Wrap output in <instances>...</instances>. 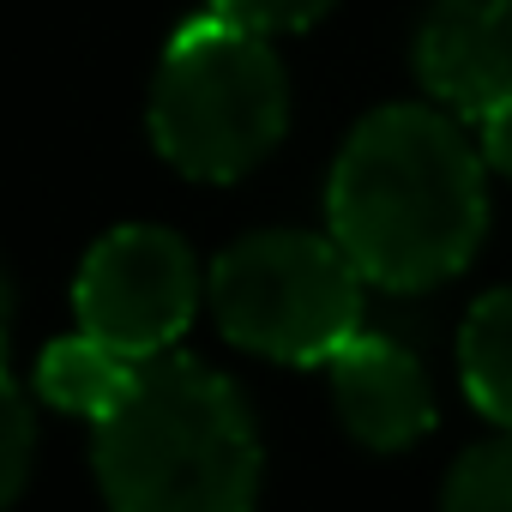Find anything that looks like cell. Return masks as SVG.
Returning <instances> with one entry per match:
<instances>
[{
  "label": "cell",
  "mask_w": 512,
  "mask_h": 512,
  "mask_svg": "<svg viewBox=\"0 0 512 512\" xmlns=\"http://www.w3.org/2000/svg\"><path fill=\"white\" fill-rule=\"evenodd\" d=\"M482 163V145L440 109L398 103L368 115L326 187L332 241L380 290H428L464 272L488 229Z\"/></svg>",
  "instance_id": "1"
},
{
  "label": "cell",
  "mask_w": 512,
  "mask_h": 512,
  "mask_svg": "<svg viewBox=\"0 0 512 512\" xmlns=\"http://www.w3.org/2000/svg\"><path fill=\"white\" fill-rule=\"evenodd\" d=\"M97 482L115 512H253L260 434L223 374L163 350L97 422Z\"/></svg>",
  "instance_id": "2"
},
{
  "label": "cell",
  "mask_w": 512,
  "mask_h": 512,
  "mask_svg": "<svg viewBox=\"0 0 512 512\" xmlns=\"http://www.w3.org/2000/svg\"><path fill=\"white\" fill-rule=\"evenodd\" d=\"M290 121V85L260 31L217 13L187 19L151 85V139L193 181H235L260 163Z\"/></svg>",
  "instance_id": "3"
},
{
  "label": "cell",
  "mask_w": 512,
  "mask_h": 512,
  "mask_svg": "<svg viewBox=\"0 0 512 512\" xmlns=\"http://www.w3.org/2000/svg\"><path fill=\"white\" fill-rule=\"evenodd\" d=\"M362 284L332 235L266 229L211 266V314L241 350L314 368L362 332Z\"/></svg>",
  "instance_id": "4"
},
{
  "label": "cell",
  "mask_w": 512,
  "mask_h": 512,
  "mask_svg": "<svg viewBox=\"0 0 512 512\" xmlns=\"http://www.w3.org/2000/svg\"><path fill=\"white\" fill-rule=\"evenodd\" d=\"M73 308H79V332L145 362L187 332L199 308V266L181 235L157 223H127L85 253Z\"/></svg>",
  "instance_id": "5"
},
{
  "label": "cell",
  "mask_w": 512,
  "mask_h": 512,
  "mask_svg": "<svg viewBox=\"0 0 512 512\" xmlns=\"http://www.w3.org/2000/svg\"><path fill=\"white\" fill-rule=\"evenodd\" d=\"M416 73L440 109L482 121L512 97V0H434L416 37Z\"/></svg>",
  "instance_id": "6"
},
{
  "label": "cell",
  "mask_w": 512,
  "mask_h": 512,
  "mask_svg": "<svg viewBox=\"0 0 512 512\" xmlns=\"http://www.w3.org/2000/svg\"><path fill=\"white\" fill-rule=\"evenodd\" d=\"M332 398H338V416L344 428L374 446V452H398V446H416L428 428H434V392H428V374L422 362L380 338V332H356L332 362Z\"/></svg>",
  "instance_id": "7"
},
{
  "label": "cell",
  "mask_w": 512,
  "mask_h": 512,
  "mask_svg": "<svg viewBox=\"0 0 512 512\" xmlns=\"http://www.w3.org/2000/svg\"><path fill=\"white\" fill-rule=\"evenodd\" d=\"M133 374H139V356H127V350H115V344L79 332V338H61V344L43 350V362H37V392H43L55 410H67V416L103 422V416L127 398Z\"/></svg>",
  "instance_id": "8"
},
{
  "label": "cell",
  "mask_w": 512,
  "mask_h": 512,
  "mask_svg": "<svg viewBox=\"0 0 512 512\" xmlns=\"http://www.w3.org/2000/svg\"><path fill=\"white\" fill-rule=\"evenodd\" d=\"M458 374L470 404L512 428V290H494L470 308L464 332H458Z\"/></svg>",
  "instance_id": "9"
},
{
  "label": "cell",
  "mask_w": 512,
  "mask_h": 512,
  "mask_svg": "<svg viewBox=\"0 0 512 512\" xmlns=\"http://www.w3.org/2000/svg\"><path fill=\"white\" fill-rule=\"evenodd\" d=\"M440 512H512V428L452 464Z\"/></svg>",
  "instance_id": "10"
},
{
  "label": "cell",
  "mask_w": 512,
  "mask_h": 512,
  "mask_svg": "<svg viewBox=\"0 0 512 512\" xmlns=\"http://www.w3.org/2000/svg\"><path fill=\"white\" fill-rule=\"evenodd\" d=\"M338 0H211V13L241 25V31H260V37H278V31H308L320 25Z\"/></svg>",
  "instance_id": "11"
},
{
  "label": "cell",
  "mask_w": 512,
  "mask_h": 512,
  "mask_svg": "<svg viewBox=\"0 0 512 512\" xmlns=\"http://www.w3.org/2000/svg\"><path fill=\"white\" fill-rule=\"evenodd\" d=\"M25 470H31V410L7 380V368H0V506H13V494L25 488Z\"/></svg>",
  "instance_id": "12"
},
{
  "label": "cell",
  "mask_w": 512,
  "mask_h": 512,
  "mask_svg": "<svg viewBox=\"0 0 512 512\" xmlns=\"http://www.w3.org/2000/svg\"><path fill=\"white\" fill-rule=\"evenodd\" d=\"M476 127H482V157H488L500 175H512V97H500Z\"/></svg>",
  "instance_id": "13"
},
{
  "label": "cell",
  "mask_w": 512,
  "mask_h": 512,
  "mask_svg": "<svg viewBox=\"0 0 512 512\" xmlns=\"http://www.w3.org/2000/svg\"><path fill=\"white\" fill-rule=\"evenodd\" d=\"M7 320H13V284L0 272V350H7Z\"/></svg>",
  "instance_id": "14"
}]
</instances>
